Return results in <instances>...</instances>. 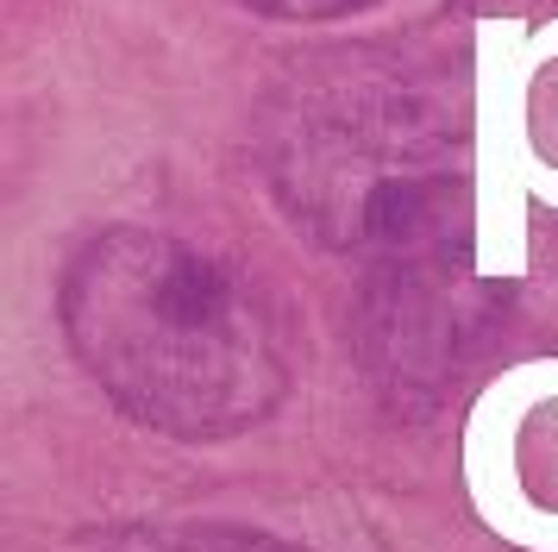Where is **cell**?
I'll return each instance as SVG.
<instances>
[{"label": "cell", "mask_w": 558, "mask_h": 552, "mask_svg": "<svg viewBox=\"0 0 558 552\" xmlns=\"http://www.w3.org/2000/svg\"><path fill=\"white\" fill-rule=\"evenodd\" d=\"M63 314L88 371L157 427L227 433L277 396L264 308L227 264L177 239H95L70 271Z\"/></svg>", "instance_id": "obj_1"}, {"label": "cell", "mask_w": 558, "mask_h": 552, "mask_svg": "<svg viewBox=\"0 0 558 552\" xmlns=\"http://www.w3.org/2000/svg\"><path fill=\"white\" fill-rule=\"evenodd\" d=\"M546 401H558V358H527L496 376L464 421L471 508L483 515L489 533H502L521 552H558V508H546L521 477V433H527L533 408H546Z\"/></svg>", "instance_id": "obj_2"}, {"label": "cell", "mask_w": 558, "mask_h": 552, "mask_svg": "<svg viewBox=\"0 0 558 552\" xmlns=\"http://www.w3.org/2000/svg\"><path fill=\"white\" fill-rule=\"evenodd\" d=\"M264 13H345V7H364V0H252Z\"/></svg>", "instance_id": "obj_3"}]
</instances>
